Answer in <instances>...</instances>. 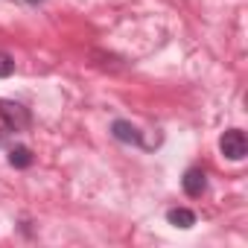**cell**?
<instances>
[{"label":"cell","instance_id":"ba28073f","mask_svg":"<svg viewBox=\"0 0 248 248\" xmlns=\"http://www.w3.org/2000/svg\"><path fill=\"white\" fill-rule=\"evenodd\" d=\"M27 3H41V0H27Z\"/></svg>","mask_w":248,"mask_h":248},{"label":"cell","instance_id":"5b68a950","mask_svg":"<svg viewBox=\"0 0 248 248\" xmlns=\"http://www.w3.org/2000/svg\"><path fill=\"white\" fill-rule=\"evenodd\" d=\"M111 132H114V138L123 140V143H138V140H140V138H138V129L132 126V123H126V120H117L114 126H111Z\"/></svg>","mask_w":248,"mask_h":248},{"label":"cell","instance_id":"8992f818","mask_svg":"<svg viewBox=\"0 0 248 248\" xmlns=\"http://www.w3.org/2000/svg\"><path fill=\"white\" fill-rule=\"evenodd\" d=\"M9 164L18 167V170H27V167L32 164V152H30L27 146H15V149L9 152Z\"/></svg>","mask_w":248,"mask_h":248},{"label":"cell","instance_id":"7a4b0ae2","mask_svg":"<svg viewBox=\"0 0 248 248\" xmlns=\"http://www.w3.org/2000/svg\"><path fill=\"white\" fill-rule=\"evenodd\" d=\"M0 120L6 123V129L12 132H21L30 126V111L18 102H9V99H0Z\"/></svg>","mask_w":248,"mask_h":248},{"label":"cell","instance_id":"3957f363","mask_svg":"<svg viewBox=\"0 0 248 248\" xmlns=\"http://www.w3.org/2000/svg\"><path fill=\"white\" fill-rule=\"evenodd\" d=\"M181 187H184V193H187L190 199H199V196L207 190V175H204V170H199V167L187 170L184 178H181Z\"/></svg>","mask_w":248,"mask_h":248},{"label":"cell","instance_id":"52a82bcc","mask_svg":"<svg viewBox=\"0 0 248 248\" xmlns=\"http://www.w3.org/2000/svg\"><path fill=\"white\" fill-rule=\"evenodd\" d=\"M12 70H15V59L9 53H0V79L12 76Z\"/></svg>","mask_w":248,"mask_h":248},{"label":"cell","instance_id":"277c9868","mask_svg":"<svg viewBox=\"0 0 248 248\" xmlns=\"http://www.w3.org/2000/svg\"><path fill=\"white\" fill-rule=\"evenodd\" d=\"M167 222L175 225V228H181V231H187V228L196 225V213L187 210V207H172V210L167 213Z\"/></svg>","mask_w":248,"mask_h":248},{"label":"cell","instance_id":"6da1fadb","mask_svg":"<svg viewBox=\"0 0 248 248\" xmlns=\"http://www.w3.org/2000/svg\"><path fill=\"white\" fill-rule=\"evenodd\" d=\"M219 149L228 161H242L248 155V138L239 132V129H228L222 138H219Z\"/></svg>","mask_w":248,"mask_h":248}]
</instances>
